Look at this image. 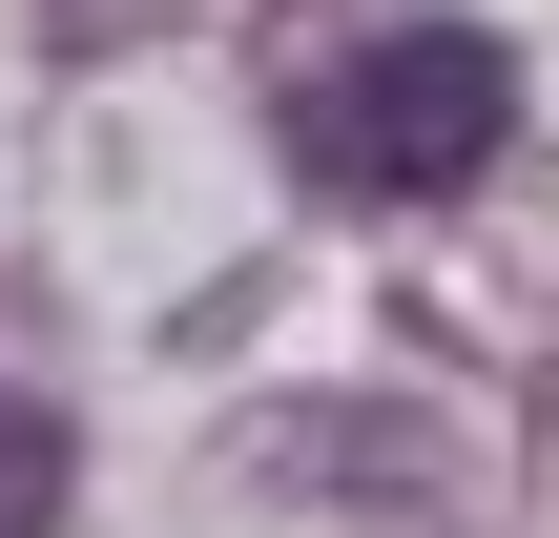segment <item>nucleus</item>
<instances>
[{
  "instance_id": "nucleus-2",
  "label": "nucleus",
  "mask_w": 559,
  "mask_h": 538,
  "mask_svg": "<svg viewBox=\"0 0 559 538\" xmlns=\"http://www.w3.org/2000/svg\"><path fill=\"white\" fill-rule=\"evenodd\" d=\"M41 518H62V415L0 373V538H41Z\"/></svg>"
},
{
  "instance_id": "nucleus-1",
  "label": "nucleus",
  "mask_w": 559,
  "mask_h": 538,
  "mask_svg": "<svg viewBox=\"0 0 559 538\" xmlns=\"http://www.w3.org/2000/svg\"><path fill=\"white\" fill-rule=\"evenodd\" d=\"M498 145H519V62H498L477 21H394V41H353V62L311 83V166H332L353 207H456Z\"/></svg>"
}]
</instances>
